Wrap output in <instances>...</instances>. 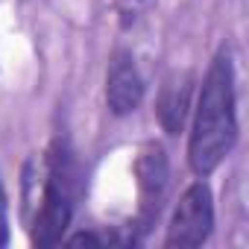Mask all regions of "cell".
Returning a JSON list of instances; mask_svg holds the SVG:
<instances>
[{
    "instance_id": "cell-2",
    "label": "cell",
    "mask_w": 249,
    "mask_h": 249,
    "mask_svg": "<svg viewBox=\"0 0 249 249\" xmlns=\"http://www.w3.org/2000/svg\"><path fill=\"white\" fill-rule=\"evenodd\" d=\"M79 196L76 153L65 138H56L41 161H30L24 170V211L30 217V240L36 246H56L73 220Z\"/></svg>"
},
{
    "instance_id": "cell-5",
    "label": "cell",
    "mask_w": 249,
    "mask_h": 249,
    "mask_svg": "<svg viewBox=\"0 0 249 249\" xmlns=\"http://www.w3.org/2000/svg\"><path fill=\"white\" fill-rule=\"evenodd\" d=\"M144 76L135 65L132 50L117 47L111 53L108 62V73H106V106L114 117H126L132 114L141 100H144Z\"/></svg>"
},
{
    "instance_id": "cell-7",
    "label": "cell",
    "mask_w": 249,
    "mask_h": 249,
    "mask_svg": "<svg viewBox=\"0 0 249 249\" xmlns=\"http://www.w3.org/2000/svg\"><path fill=\"white\" fill-rule=\"evenodd\" d=\"M9 243V217H6V191L0 182V246Z\"/></svg>"
},
{
    "instance_id": "cell-4",
    "label": "cell",
    "mask_w": 249,
    "mask_h": 249,
    "mask_svg": "<svg viewBox=\"0 0 249 249\" xmlns=\"http://www.w3.org/2000/svg\"><path fill=\"white\" fill-rule=\"evenodd\" d=\"M167 156L159 141H150L141 147L138 161H135V179H138V229L147 231L150 223L159 217L164 191H167Z\"/></svg>"
},
{
    "instance_id": "cell-3",
    "label": "cell",
    "mask_w": 249,
    "mask_h": 249,
    "mask_svg": "<svg viewBox=\"0 0 249 249\" xmlns=\"http://www.w3.org/2000/svg\"><path fill=\"white\" fill-rule=\"evenodd\" d=\"M211 231H214V196L211 188L202 179H196L194 185L185 188V194L173 208L164 246H179V249L202 246L211 237Z\"/></svg>"
},
{
    "instance_id": "cell-6",
    "label": "cell",
    "mask_w": 249,
    "mask_h": 249,
    "mask_svg": "<svg viewBox=\"0 0 249 249\" xmlns=\"http://www.w3.org/2000/svg\"><path fill=\"white\" fill-rule=\"evenodd\" d=\"M191 97H194V73L191 71H176L164 79L159 100H156V114L167 135H179L185 120L191 114Z\"/></svg>"
},
{
    "instance_id": "cell-1",
    "label": "cell",
    "mask_w": 249,
    "mask_h": 249,
    "mask_svg": "<svg viewBox=\"0 0 249 249\" xmlns=\"http://www.w3.org/2000/svg\"><path fill=\"white\" fill-rule=\"evenodd\" d=\"M237 144V88L231 50L223 44L211 59L188 135V167L196 179H208Z\"/></svg>"
}]
</instances>
